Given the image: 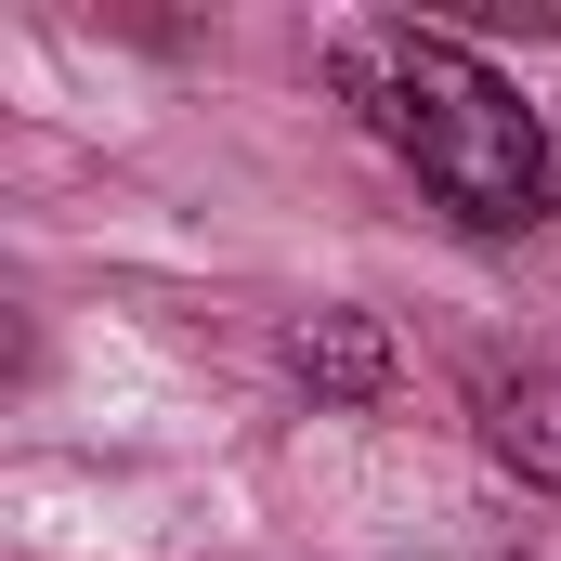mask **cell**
<instances>
[{
  "label": "cell",
  "instance_id": "1",
  "mask_svg": "<svg viewBox=\"0 0 561 561\" xmlns=\"http://www.w3.org/2000/svg\"><path fill=\"white\" fill-rule=\"evenodd\" d=\"M340 92L366 105V131L419 170V196L457 236H536L549 222L561 157L536 131V105L444 26H353L340 39Z\"/></svg>",
  "mask_w": 561,
  "mask_h": 561
},
{
  "label": "cell",
  "instance_id": "4",
  "mask_svg": "<svg viewBox=\"0 0 561 561\" xmlns=\"http://www.w3.org/2000/svg\"><path fill=\"white\" fill-rule=\"evenodd\" d=\"M523 561H561V536H536V549H523Z\"/></svg>",
  "mask_w": 561,
  "mask_h": 561
},
{
  "label": "cell",
  "instance_id": "3",
  "mask_svg": "<svg viewBox=\"0 0 561 561\" xmlns=\"http://www.w3.org/2000/svg\"><path fill=\"white\" fill-rule=\"evenodd\" d=\"M287 379H300L313 405H379V392H392V340H379V313H353V300L300 313V327H287Z\"/></svg>",
  "mask_w": 561,
  "mask_h": 561
},
{
  "label": "cell",
  "instance_id": "2",
  "mask_svg": "<svg viewBox=\"0 0 561 561\" xmlns=\"http://www.w3.org/2000/svg\"><path fill=\"white\" fill-rule=\"evenodd\" d=\"M470 419H483V457L510 483L561 496V353H496L483 392H470Z\"/></svg>",
  "mask_w": 561,
  "mask_h": 561
}]
</instances>
